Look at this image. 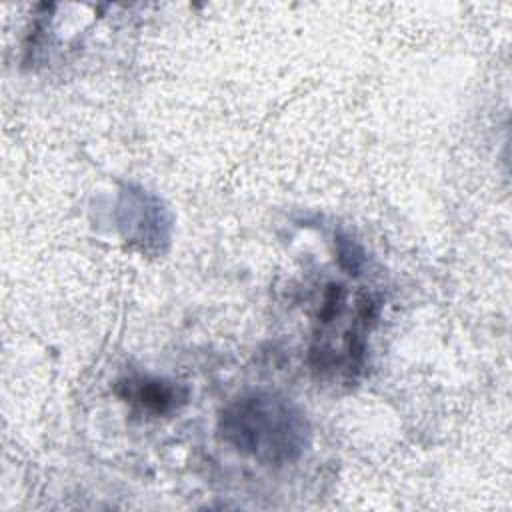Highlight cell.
I'll return each mask as SVG.
<instances>
[{"instance_id": "obj_2", "label": "cell", "mask_w": 512, "mask_h": 512, "mask_svg": "<svg viewBox=\"0 0 512 512\" xmlns=\"http://www.w3.org/2000/svg\"><path fill=\"white\" fill-rule=\"evenodd\" d=\"M128 398H134L154 412H164L174 406L176 392L172 386L158 380H128Z\"/></svg>"}, {"instance_id": "obj_1", "label": "cell", "mask_w": 512, "mask_h": 512, "mask_svg": "<svg viewBox=\"0 0 512 512\" xmlns=\"http://www.w3.org/2000/svg\"><path fill=\"white\" fill-rule=\"evenodd\" d=\"M218 430L238 452L266 464L296 460L308 438L304 416L286 398L270 392H250L230 402Z\"/></svg>"}]
</instances>
